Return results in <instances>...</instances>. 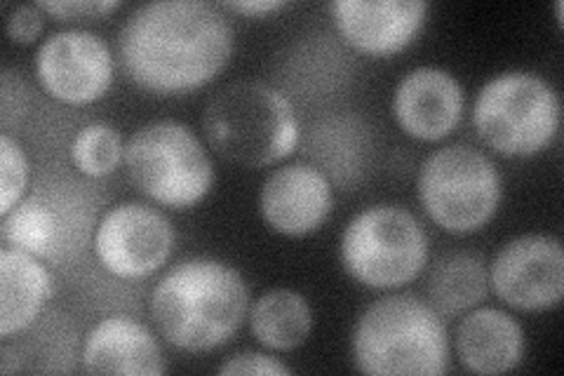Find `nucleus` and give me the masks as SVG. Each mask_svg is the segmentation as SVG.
Instances as JSON below:
<instances>
[{
  "instance_id": "1",
  "label": "nucleus",
  "mask_w": 564,
  "mask_h": 376,
  "mask_svg": "<svg viewBox=\"0 0 564 376\" xmlns=\"http://www.w3.org/2000/svg\"><path fill=\"white\" fill-rule=\"evenodd\" d=\"M236 31L205 0H153L118 31V60L130 83L155 97H180L217 80L231 64Z\"/></svg>"
},
{
  "instance_id": "2",
  "label": "nucleus",
  "mask_w": 564,
  "mask_h": 376,
  "mask_svg": "<svg viewBox=\"0 0 564 376\" xmlns=\"http://www.w3.org/2000/svg\"><path fill=\"white\" fill-rule=\"evenodd\" d=\"M250 303V288L238 268L215 257H188L155 282L149 315L172 348L209 353L240 332Z\"/></svg>"
},
{
  "instance_id": "3",
  "label": "nucleus",
  "mask_w": 564,
  "mask_h": 376,
  "mask_svg": "<svg viewBox=\"0 0 564 376\" xmlns=\"http://www.w3.org/2000/svg\"><path fill=\"white\" fill-rule=\"evenodd\" d=\"M449 355L447 320L414 294L372 301L350 332L352 367L369 376H443Z\"/></svg>"
},
{
  "instance_id": "4",
  "label": "nucleus",
  "mask_w": 564,
  "mask_h": 376,
  "mask_svg": "<svg viewBox=\"0 0 564 376\" xmlns=\"http://www.w3.org/2000/svg\"><path fill=\"white\" fill-rule=\"evenodd\" d=\"M207 144L236 165L261 170L290 158L302 125L288 95L261 80H240L212 97L203 111Z\"/></svg>"
},
{
  "instance_id": "5",
  "label": "nucleus",
  "mask_w": 564,
  "mask_h": 376,
  "mask_svg": "<svg viewBox=\"0 0 564 376\" xmlns=\"http://www.w3.org/2000/svg\"><path fill=\"white\" fill-rule=\"evenodd\" d=\"M473 130L503 158H534L549 149L562 125L557 89L534 71L491 76L473 99Z\"/></svg>"
},
{
  "instance_id": "6",
  "label": "nucleus",
  "mask_w": 564,
  "mask_h": 376,
  "mask_svg": "<svg viewBox=\"0 0 564 376\" xmlns=\"http://www.w3.org/2000/svg\"><path fill=\"white\" fill-rule=\"evenodd\" d=\"M130 184L158 207L184 212L215 189V163L203 139L180 120H151L126 141Z\"/></svg>"
},
{
  "instance_id": "7",
  "label": "nucleus",
  "mask_w": 564,
  "mask_h": 376,
  "mask_svg": "<svg viewBox=\"0 0 564 376\" xmlns=\"http://www.w3.org/2000/svg\"><path fill=\"white\" fill-rule=\"evenodd\" d=\"M350 280L367 290L398 292L412 284L431 261V240L414 212L379 203L352 214L339 243Z\"/></svg>"
},
{
  "instance_id": "8",
  "label": "nucleus",
  "mask_w": 564,
  "mask_h": 376,
  "mask_svg": "<svg viewBox=\"0 0 564 376\" xmlns=\"http://www.w3.org/2000/svg\"><path fill=\"white\" fill-rule=\"evenodd\" d=\"M426 217L452 236H473L497 217L503 179L494 160L470 144H447L426 155L416 176Z\"/></svg>"
},
{
  "instance_id": "9",
  "label": "nucleus",
  "mask_w": 564,
  "mask_h": 376,
  "mask_svg": "<svg viewBox=\"0 0 564 376\" xmlns=\"http://www.w3.org/2000/svg\"><path fill=\"white\" fill-rule=\"evenodd\" d=\"M93 247L106 273L120 280H144L163 271L172 259L176 228L151 203H116L101 214Z\"/></svg>"
},
{
  "instance_id": "10",
  "label": "nucleus",
  "mask_w": 564,
  "mask_h": 376,
  "mask_svg": "<svg viewBox=\"0 0 564 376\" xmlns=\"http://www.w3.org/2000/svg\"><path fill=\"white\" fill-rule=\"evenodd\" d=\"M489 288L508 309L545 313L564 299V247L551 233L508 240L489 264Z\"/></svg>"
},
{
  "instance_id": "11",
  "label": "nucleus",
  "mask_w": 564,
  "mask_h": 376,
  "mask_svg": "<svg viewBox=\"0 0 564 376\" xmlns=\"http://www.w3.org/2000/svg\"><path fill=\"white\" fill-rule=\"evenodd\" d=\"M33 74L45 95L68 106H87L106 97L116 76L111 45L87 29L47 35L33 57Z\"/></svg>"
},
{
  "instance_id": "12",
  "label": "nucleus",
  "mask_w": 564,
  "mask_h": 376,
  "mask_svg": "<svg viewBox=\"0 0 564 376\" xmlns=\"http://www.w3.org/2000/svg\"><path fill=\"white\" fill-rule=\"evenodd\" d=\"M327 10L346 45L386 60L419 39L431 6L423 0H334Z\"/></svg>"
},
{
  "instance_id": "13",
  "label": "nucleus",
  "mask_w": 564,
  "mask_h": 376,
  "mask_svg": "<svg viewBox=\"0 0 564 376\" xmlns=\"http://www.w3.org/2000/svg\"><path fill=\"white\" fill-rule=\"evenodd\" d=\"M257 207L263 224L278 236L306 238L327 224L334 210V186L321 168L290 163L263 179Z\"/></svg>"
},
{
  "instance_id": "14",
  "label": "nucleus",
  "mask_w": 564,
  "mask_h": 376,
  "mask_svg": "<svg viewBox=\"0 0 564 376\" xmlns=\"http://www.w3.org/2000/svg\"><path fill=\"white\" fill-rule=\"evenodd\" d=\"M391 111L404 135L435 144L449 139L462 125L466 89L443 66H419L395 85Z\"/></svg>"
},
{
  "instance_id": "15",
  "label": "nucleus",
  "mask_w": 564,
  "mask_h": 376,
  "mask_svg": "<svg viewBox=\"0 0 564 376\" xmlns=\"http://www.w3.org/2000/svg\"><path fill=\"white\" fill-rule=\"evenodd\" d=\"M83 369L87 374L161 376L167 361L155 332L132 315H106L90 327L83 342Z\"/></svg>"
},
{
  "instance_id": "16",
  "label": "nucleus",
  "mask_w": 564,
  "mask_h": 376,
  "mask_svg": "<svg viewBox=\"0 0 564 376\" xmlns=\"http://www.w3.org/2000/svg\"><path fill=\"white\" fill-rule=\"evenodd\" d=\"M454 353L470 374H508L524 363L527 334L513 313L478 307L458 320L454 330Z\"/></svg>"
},
{
  "instance_id": "17",
  "label": "nucleus",
  "mask_w": 564,
  "mask_h": 376,
  "mask_svg": "<svg viewBox=\"0 0 564 376\" xmlns=\"http://www.w3.org/2000/svg\"><path fill=\"white\" fill-rule=\"evenodd\" d=\"M52 297V276L43 259L24 249H0V336L10 339L35 325Z\"/></svg>"
},
{
  "instance_id": "18",
  "label": "nucleus",
  "mask_w": 564,
  "mask_h": 376,
  "mask_svg": "<svg viewBox=\"0 0 564 376\" xmlns=\"http://www.w3.org/2000/svg\"><path fill=\"white\" fill-rule=\"evenodd\" d=\"M426 301L443 320L482 307L489 288L487 259L473 249H449L426 266Z\"/></svg>"
},
{
  "instance_id": "19",
  "label": "nucleus",
  "mask_w": 564,
  "mask_h": 376,
  "mask_svg": "<svg viewBox=\"0 0 564 376\" xmlns=\"http://www.w3.org/2000/svg\"><path fill=\"white\" fill-rule=\"evenodd\" d=\"M247 322L263 348L292 353L308 342L313 332V309L302 292L275 288L250 303Z\"/></svg>"
},
{
  "instance_id": "20",
  "label": "nucleus",
  "mask_w": 564,
  "mask_h": 376,
  "mask_svg": "<svg viewBox=\"0 0 564 376\" xmlns=\"http://www.w3.org/2000/svg\"><path fill=\"white\" fill-rule=\"evenodd\" d=\"M0 236L10 247L39 259H52L57 257L64 238L62 217L41 195H29L0 222Z\"/></svg>"
},
{
  "instance_id": "21",
  "label": "nucleus",
  "mask_w": 564,
  "mask_h": 376,
  "mask_svg": "<svg viewBox=\"0 0 564 376\" xmlns=\"http://www.w3.org/2000/svg\"><path fill=\"white\" fill-rule=\"evenodd\" d=\"M68 155L83 176L104 179L126 163V141L113 125L90 122L70 139Z\"/></svg>"
},
{
  "instance_id": "22",
  "label": "nucleus",
  "mask_w": 564,
  "mask_h": 376,
  "mask_svg": "<svg viewBox=\"0 0 564 376\" xmlns=\"http://www.w3.org/2000/svg\"><path fill=\"white\" fill-rule=\"evenodd\" d=\"M31 165L26 149L12 135H0V217L26 198Z\"/></svg>"
},
{
  "instance_id": "23",
  "label": "nucleus",
  "mask_w": 564,
  "mask_h": 376,
  "mask_svg": "<svg viewBox=\"0 0 564 376\" xmlns=\"http://www.w3.org/2000/svg\"><path fill=\"white\" fill-rule=\"evenodd\" d=\"M39 8L57 22H99L122 8L120 0H41Z\"/></svg>"
},
{
  "instance_id": "24",
  "label": "nucleus",
  "mask_w": 564,
  "mask_h": 376,
  "mask_svg": "<svg viewBox=\"0 0 564 376\" xmlns=\"http://www.w3.org/2000/svg\"><path fill=\"white\" fill-rule=\"evenodd\" d=\"M219 376H292L294 369L263 351H240L217 367Z\"/></svg>"
},
{
  "instance_id": "25",
  "label": "nucleus",
  "mask_w": 564,
  "mask_h": 376,
  "mask_svg": "<svg viewBox=\"0 0 564 376\" xmlns=\"http://www.w3.org/2000/svg\"><path fill=\"white\" fill-rule=\"evenodd\" d=\"M45 17L47 14L39 8V3L14 8L8 17L10 41L20 45H31L39 41L45 29Z\"/></svg>"
},
{
  "instance_id": "26",
  "label": "nucleus",
  "mask_w": 564,
  "mask_h": 376,
  "mask_svg": "<svg viewBox=\"0 0 564 376\" xmlns=\"http://www.w3.org/2000/svg\"><path fill=\"white\" fill-rule=\"evenodd\" d=\"M285 8H290V3H282V0H234V3L221 6V10H226V12L252 17V20H257V17L275 14Z\"/></svg>"
},
{
  "instance_id": "27",
  "label": "nucleus",
  "mask_w": 564,
  "mask_h": 376,
  "mask_svg": "<svg viewBox=\"0 0 564 376\" xmlns=\"http://www.w3.org/2000/svg\"><path fill=\"white\" fill-rule=\"evenodd\" d=\"M555 12H557V26L562 29V26H564V20H562V12H564V3H557V6H555Z\"/></svg>"
}]
</instances>
